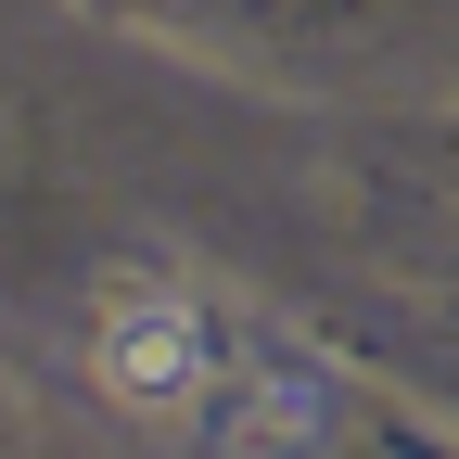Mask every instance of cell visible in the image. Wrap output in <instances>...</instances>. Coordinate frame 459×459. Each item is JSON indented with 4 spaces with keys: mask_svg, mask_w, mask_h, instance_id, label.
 <instances>
[{
    "mask_svg": "<svg viewBox=\"0 0 459 459\" xmlns=\"http://www.w3.org/2000/svg\"><path fill=\"white\" fill-rule=\"evenodd\" d=\"M319 446H332L319 370H243V383L217 370V395H204V459H319Z\"/></svg>",
    "mask_w": 459,
    "mask_h": 459,
    "instance_id": "obj_2",
    "label": "cell"
},
{
    "mask_svg": "<svg viewBox=\"0 0 459 459\" xmlns=\"http://www.w3.org/2000/svg\"><path fill=\"white\" fill-rule=\"evenodd\" d=\"M217 370H230V358H217V332H204L192 294H115L102 332H90V383L115 395V409H141V421L204 409Z\"/></svg>",
    "mask_w": 459,
    "mask_h": 459,
    "instance_id": "obj_1",
    "label": "cell"
}]
</instances>
